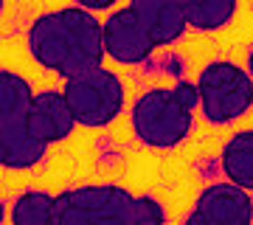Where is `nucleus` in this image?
Wrapping results in <instances>:
<instances>
[{
  "label": "nucleus",
  "mask_w": 253,
  "mask_h": 225,
  "mask_svg": "<svg viewBox=\"0 0 253 225\" xmlns=\"http://www.w3.org/2000/svg\"><path fill=\"white\" fill-rule=\"evenodd\" d=\"M28 54L40 68L73 79L79 73L104 65V23L96 20V11L82 6H65L34 17L26 31Z\"/></svg>",
  "instance_id": "1"
},
{
  "label": "nucleus",
  "mask_w": 253,
  "mask_h": 225,
  "mask_svg": "<svg viewBox=\"0 0 253 225\" xmlns=\"http://www.w3.org/2000/svg\"><path fill=\"white\" fill-rule=\"evenodd\" d=\"M31 101L34 90L17 71H0V166L31 169L45 158L48 144L31 133Z\"/></svg>",
  "instance_id": "2"
},
{
  "label": "nucleus",
  "mask_w": 253,
  "mask_h": 225,
  "mask_svg": "<svg viewBox=\"0 0 253 225\" xmlns=\"http://www.w3.org/2000/svg\"><path fill=\"white\" fill-rule=\"evenodd\" d=\"M135 200L116 183H84L54 194V225H135Z\"/></svg>",
  "instance_id": "3"
},
{
  "label": "nucleus",
  "mask_w": 253,
  "mask_h": 225,
  "mask_svg": "<svg viewBox=\"0 0 253 225\" xmlns=\"http://www.w3.org/2000/svg\"><path fill=\"white\" fill-rule=\"evenodd\" d=\"M129 121L144 146L172 149L189 138L194 127V110L177 99L174 88H149L132 101Z\"/></svg>",
  "instance_id": "4"
},
{
  "label": "nucleus",
  "mask_w": 253,
  "mask_h": 225,
  "mask_svg": "<svg viewBox=\"0 0 253 225\" xmlns=\"http://www.w3.org/2000/svg\"><path fill=\"white\" fill-rule=\"evenodd\" d=\"M200 113L208 124H234L253 107V76L231 59L208 62L197 76Z\"/></svg>",
  "instance_id": "5"
},
{
  "label": "nucleus",
  "mask_w": 253,
  "mask_h": 225,
  "mask_svg": "<svg viewBox=\"0 0 253 225\" xmlns=\"http://www.w3.org/2000/svg\"><path fill=\"white\" fill-rule=\"evenodd\" d=\"M65 99L71 104L79 127L101 130L124 113V82L110 68H93L73 79H65Z\"/></svg>",
  "instance_id": "6"
},
{
  "label": "nucleus",
  "mask_w": 253,
  "mask_h": 225,
  "mask_svg": "<svg viewBox=\"0 0 253 225\" xmlns=\"http://www.w3.org/2000/svg\"><path fill=\"white\" fill-rule=\"evenodd\" d=\"M251 225L253 223V200L251 189L234 180L208 183L194 200V211L186 214V225Z\"/></svg>",
  "instance_id": "7"
},
{
  "label": "nucleus",
  "mask_w": 253,
  "mask_h": 225,
  "mask_svg": "<svg viewBox=\"0 0 253 225\" xmlns=\"http://www.w3.org/2000/svg\"><path fill=\"white\" fill-rule=\"evenodd\" d=\"M104 48H107V56L116 59L118 65H141L152 56L155 43L141 26L135 11L124 6L104 20Z\"/></svg>",
  "instance_id": "8"
},
{
  "label": "nucleus",
  "mask_w": 253,
  "mask_h": 225,
  "mask_svg": "<svg viewBox=\"0 0 253 225\" xmlns=\"http://www.w3.org/2000/svg\"><path fill=\"white\" fill-rule=\"evenodd\" d=\"M129 9L138 14L141 26L152 37L155 48L174 45L189 28L183 0H129Z\"/></svg>",
  "instance_id": "9"
},
{
  "label": "nucleus",
  "mask_w": 253,
  "mask_h": 225,
  "mask_svg": "<svg viewBox=\"0 0 253 225\" xmlns=\"http://www.w3.org/2000/svg\"><path fill=\"white\" fill-rule=\"evenodd\" d=\"M76 116L62 90H40L31 101V133L42 144H59L76 130Z\"/></svg>",
  "instance_id": "10"
},
{
  "label": "nucleus",
  "mask_w": 253,
  "mask_h": 225,
  "mask_svg": "<svg viewBox=\"0 0 253 225\" xmlns=\"http://www.w3.org/2000/svg\"><path fill=\"white\" fill-rule=\"evenodd\" d=\"M219 166L228 180L253 191V130H239L228 138L219 152Z\"/></svg>",
  "instance_id": "11"
},
{
  "label": "nucleus",
  "mask_w": 253,
  "mask_h": 225,
  "mask_svg": "<svg viewBox=\"0 0 253 225\" xmlns=\"http://www.w3.org/2000/svg\"><path fill=\"white\" fill-rule=\"evenodd\" d=\"M189 17V28L194 31H219L236 17L239 0H183Z\"/></svg>",
  "instance_id": "12"
},
{
  "label": "nucleus",
  "mask_w": 253,
  "mask_h": 225,
  "mask_svg": "<svg viewBox=\"0 0 253 225\" xmlns=\"http://www.w3.org/2000/svg\"><path fill=\"white\" fill-rule=\"evenodd\" d=\"M14 225H54V194L42 189L20 191L11 203Z\"/></svg>",
  "instance_id": "13"
},
{
  "label": "nucleus",
  "mask_w": 253,
  "mask_h": 225,
  "mask_svg": "<svg viewBox=\"0 0 253 225\" xmlns=\"http://www.w3.org/2000/svg\"><path fill=\"white\" fill-rule=\"evenodd\" d=\"M166 211L152 194H138L135 200V225H163Z\"/></svg>",
  "instance_id": "14"
},
{
  "label": "nucleus",
  "mask_w": 253,
  "mask_h": 225,
  "mask_svg": "<svg viewBox=\"0 0 253 225\" xmlns=\"http://www.w3.org/2000/svg\"><path fill=\"white\" fill-rule=\"evenodd\" d=\"M172 88H174V93H177V99H180L186 107H191V110H197V107H200V88H197V82L177 79Z\"/></svg>",
  "instance_id": "15"
},
{
  "label": "nucleus",
  "mask_w": 253,
  "mask_h": 225,
  "mask_svg": "<svg viewBox=\"0 0 253 225\" xmlns=\"http://www.w3.org/2000/svg\"><path fill=\"white\" fill-rule=\"evenodd\" d=\"M76 6H82V9H87V11H107L116 6V0H73Z\"/></svg>",
  "instance_id": "16"
},
{
  "label": "nucleus",
  "mask_w": 253,
  "mask_h": 225,
  "mask_svg": "<svg viewBox=\"0 0 253 225\" xmlns=\"http://www.w3.org/2000/svg\"><path fill=\"white\" fill-rule=\"evenodd\" d=\"M245 68H248V71H251V76H253V48L248 51V65H245Z\"/></svg>",
  "instance_id": "17"
}]
</instances>
